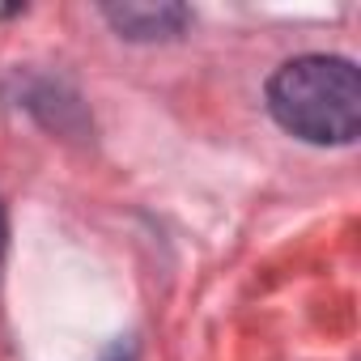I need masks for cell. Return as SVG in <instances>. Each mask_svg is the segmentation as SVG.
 Instances as JSON below:
<instances>
[{"label":"cell","instance_id":"3","mask_svg":"<svg viewBox=\"0 0 361 361\" xmlns=\"http://www.w3.org/2000/svg\"><path fill=\"white\" fill-rule=\"evenodd\" d=\"M102 361H136V348H132L128 340H115V344L102 353Z\"/></svg>","mask_w":361,"mask_h":361},{"label":"cell","instance_id":"4","mask_svg":"<svg viewBox=\"0 0 361 361\" xmlns=\"http://www.w3.org/2000/svg\"><path fill=\"white\" fill-rule=\"evenodd\" d=\"M5 238H9V221H5V204H0V255H5Z\"/></svg>","mask_w":361,"mask_h":361},{"label":"cell","instance_id":"2","mask_svg":"<svg viewBox=\"0 0 361 361\" xmlns=\"http://www.w3.org/2000/svg\"><path fill=\"white\" fill-rule=\"evenodd\" d=\"M102 18L115 26L119 39H132V43H153V39H174L183 35V26L192 22V13L183 5H136V0H123V5H106Z\"/></svg>","mask_w":361,"mask_h":361},{"label":"cell","instance_id":"1","mask_svg":"<svg viewBox=\"0 0 361 361\" xmlns=\"http://www.w3.org/2000/svg\"><path fill=\"white\" fill-rule=\"evenodd\" d=\"M268 111L306 145H353L361 136V73L344 56L285 60L268 81Z\"/></svg>","mask_w":361,"mask_h":361}]
</instances>
